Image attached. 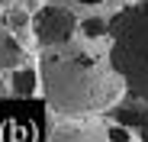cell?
I'll return each instance as SVG.
<instances>
[{"instance_id":"4","label":"cell","mask_w":148,"mask_h":142,"mask_svg":"<svg viewBox=\"0 0 148 142\" xmlns=\"http://www.w3.org/2000/svg\"><path fill=\"white\" fill-rule=\"evenodd\" d=\"M84 29V23L74 16L64 7L55 3H42L32 13V36H36V49L48 52V49H58V45H68L71 39H77Z\"/></svg>"},{"instance_id":"1","label":"cell","mask_w":148,"mask_h":142,"mask_svg":"<svg viewBox=\"0 0 148 142\" xmlns=\"http://www.w3.org/2000/svg\"><path fill=\"white\" fill-rule=\"evenodd\" d=\"M36 68L48 113L61 120L106 116L129 97L113 65L106 36H90L81 29V36L68 45L39 52Z\"/></svg>"},{"instance_id":"6","label":"cell","mask_w":148,"mask_h":142,"mask_svg":"<svg viewBox=\"0 0 148 142\" xmlns=\"http://www.w3.org/2000/svg\"><path fill=\"white\" fill-rule=\"evenodd\" d=\"M32 58L36 55H29L23 45L0 26V78L3 74H10V71H16V68H26V65H32Z\"/></svg>"},{"instance_id":"7","label":"cell","mask_w":148,"mask_h":142,"mask_svg":"<svg viewBox=\"0 0 148 142\" xmlns=\"http://www.w3.org/2000/svg\"><path fill=\"white\" fill-rule=\"evenodd\" d=\"M3 81L10 84V94H13V97H32V94L42 87V84H39V68H36V65H26V68L10 71V74H3Z\"/></svg>"},{"instance_id":"5","label":"cell","mask_w":148,"mask_h":142,"mask_svg":"<svg viewBox=\"0 0 148 142\" xmlns=\"http://www.w3.org/2000/svg\"><path fill=\"white\" fill-rule=\"evenodd\" d=\"M42 3H55L64 7L77 16L81 23H110L113 16H119L126 7H132L135 0H42Z\"/></svg>"},{"instance_id":"2","label":"cell","mask_w":148,"mask_h":142,"mask_svg":"<svg viewBox=\"0 0 148 142\" xmlns=\"http://www.w3.org/2000/svg\"><path fill=\"white\" fill-rule=\"evenodd\" d=\"M106 39L129 100H148V0H135L113 16Z\"/></svg>"},{"instance_id":"8","label":"cell","mask_w":148,"mask_h":142,"mask_svg":"<svg viewBox=\"0 0 148 142\" xmlns=\"http://www.w3.org/2000/svg\"><path fill=\"white\" fill-rule=\"evenodd\" d=\"M7 7H23V10L36 13V10L42 7V0H0V10H7Z\"/></svg>"},{"instance_id":"3","label":"cell","mask_w":148,"mask_h":142,"mask_svg":"<svg viewBox=\"0 0 148 142\" xmlns=\"http://www.w3.org/2000/svg\"><path fill=\"white\" fill-rule=\"evenodd\" d=\"M45 142H142V136L116 116H81V120L52 116Z\"/></svg>"}]
</instances>
